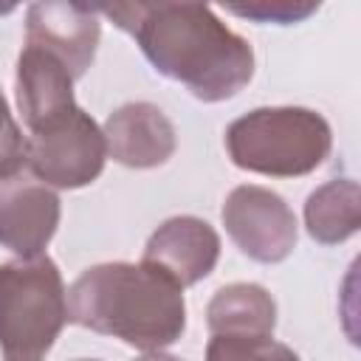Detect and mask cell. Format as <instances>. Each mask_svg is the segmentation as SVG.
Masks as SVG:
<instances>
[{"label": "cell", "mask_w": 361, "mask_h": 361, "mask_svg": "<svg viewBox=\"0 0 361 361\" xmlns=\"http://www.w3.org/2000/svg\"><path fill=\"white\" fill-rule=\"evenodd\" d=\"M220 259L217 231L192 214L164 220L147 240L141 262L158 268L178 288H189L206 279Z\"/></svg>", "instance_id": "9c48e42d"}, {"label": "cell", "mask_w": 361, "mask_h": 361, "mask_svg": "<svg viewBox=\"0 0 361 361\" xmlns=\"http://www.w3.org/2000/svg\"><path fill=\"white\" fill-rule=\"evenodd\" d=\"M307 234L322 245H336L353 237L361 226V189L353 178L327 180L307 195L305 203Z\"/></svg>", "instance_id": "4fadbf2b"}, {"label": "cell", "mask_w": 361, "mask_h": 361, "mask_svg": "<svg viewBox=\"0 0 361 361\" xmlns=\"http://www.w3.org/2000/svg\"><path fill=\"white\" fill-rule=\"evenodd\" d=\"M59 197L31 172L0 178V245L23 259L39 257L59 226Z\"/></svg>", "instance_id": "52a82bcc"}, {"label": "cell", "mask_w": 361, "mask_h": 361, "mask_svg": "<svg viewBox=\"0 0 361 361\" xmlns=\"http://www.w3.org/2000/svg\"><path fill=\"white\" fill-rule=\"evenodd\" d=\"M330 124L307 107H257L226 130V149L234 166L271 178L313 172L330 155Z\"/></svg>", "instance_id": "3957f363"}, {"label": "cell", "mask_w": 361, "mask_h": 361, "mask_svg": "<svg viewBox=\"0 0 361 361\" xmlns=\"http://www.w3.org/2000/svg\"><path fill=\"white\" fill-rule=\"evenodd\" d=\"M107 155L121 166H161L175 152V127L166 113L149 102H130L113 110L104 121Z\"/></svg>", "instance_id": "30bf717a"}, {"label": "cell", "mask_w": 361, "mask_h": 361, "mask_svg": "<svg viewBox=\"0 0 361 361\" xmlns=\"http://www.w3.org/2000/svg\"><path fill=\"white\" fill-rule=\"evenodd\" d=\"M133 34L149 65L180 82L200 102H223L254 76V51L203 3L96 6Z\"/></svg>", "instance_id": "6da1fadb"}, {"label": "cell", "mask_w": 361, "mask_h": 361, "mask_svg": "<svg viewBox=\"0 0 361 361\" xmlns=\"http://www.w3.org/2000/svg\"><path fill=\"white\" fill-rule=\"evenodd\" d=\"M25 166V135L17 127L8 102L0 90V178H11Z\"/></svg>", "instance_id": "9a60e30c"}, {"label": "cell", "mask_w": 361, "mask_h": 361, "mask_svg": "<svg viewBox=\"0 0 361 361\" xmlns=\"http://www.w3.org/2000/svg\"><path fill=\"white\" fill-rule=\"evenodd\" d=\"M17 104L31 133L76 107L73 76L48 51L25 45L17 59Z\"/></svg>", "instance_id": "8fae6325"}, {"label": "cell", "mask_w": 361, "mask_h": 361, "mask_svg": "<svg viewBox=\"0 0 361 361\" xmlns=\"http://www.w3.org/2000/svg\"><path fill=\"white\" fill-rule=\"evenodd\" d=\"M206 361H299V355L271 336H212Z\"/></svg>", "instance_id": "5bb4252c"}, {"label": "cell", "mask_w": 361, "mask_h": 361, "mask_svg": "<svg viewBox=\"0 0 361 361\" xmlns=\"http://www.w3.org/2000/svg\"><path fill=\"white\" fill-rule=\"evenodd\" d=\"M68 322V293L56 262L45 254L0 262V353L3 361H45Z\"/></svg>", "instance_id": "277c9868"}, {"label": "cell", "mask_w": 361, "mask_h": 361, "mask_svg": "<svg viewBox=\"0 0 361 361\" xmlns=\"http://www.w3.org/2000/svg\"><path fill=\"white\" fill-rule=\"evenodd\" d=\"M319 6L316 3H288V0H274V3H248V6H228V11L240 17H251L259 23H299L307 14H313Z\"/></svg>", "instance_id": "2e32d148"}, {"label": "cell", "mask_w": 361, "mask_h": 361, "mask_svg": "<svg viewBox=\"0 0 361 361\" xmlns=\"http://www.w3.org/2000/svg\"><path fill=\"white\" fill-rule=\"evenodd\" d=\"M99 34L102 23L96 6L31 3L25 11V45H37L56 56L73 79L90 68Z\"/></svg>", "instance_id": "ba28073f"}, {"label": "cell", "mask_w": 361, "mask_h": 361, "mask_svg": "<svg viewBox=\"0 0 361 361\" xmlns=\"http://www.w3.org/2000/svg\"><path fill=\"white\" fill-rule=\"evenodd\" d=\"M79 361H96V358H79Z\"/></svg>", "instance_id": "ac0fdd59"}, {"label": "cell", "mask_w": 361, "mask_h": 361, "mask_svg": "<svg viewBox=\"0 0 361 361\" xmlns=\"http://www.w3.org/2000/svg\"><path fill=\"white\" fill-rule=\"evenodd\" d=\"M206 324L212 336H271L276 327L274 296L254 282L226 285L212 296Z\"/></svg>", "instance_id": "7c38bea8"}, {"label": "cell", "mask_w": 361, "mask_h": 361, "mask_svg": "<svg viewBox=\"0 0 361 361\" xmlns=\"http://www.w3.org/2000/svg\"><path fill=\"white\" fill-rule=\"evenodd\" d=\"M135 361H180V358H175V355H166V353L155 350V353H147V355H141V358H135Z\"/></svg>", "instance_id": "e0dca14e"}, {"label": "cell", "mask_w": 361, "mask_h": 361, "mask_svg": "<svg viewBox=\"0 0 361 361\" xmlns=\"http://www.w3.org/2000/svg\"><path fill=\"white\" fill-rule=\"evenodd\" d=\"M107 161L99 124L79 104L59 118L31 130L25 138L28 172L51 189H79L93 183Z\"/></svg>", "instance_id": "5b68a950"}, {"label": "cell", "mask_w": 361, "mask_h": 361, "mask_svg": "<svg viewBox=\"0 0 361 361\" xmlns=\"http://www.w3.org/2000/svg\"><path fill=\"white\" fill-rule=\"evenodd\" d=\"M223 226L237 248L257 262H282L296 245V214L265 186H237L223 203Z\"/></svg>", "instance_id": "8992f818"}, {"label": "cell", "mask_w": 361, "mask_h": 361, "mask_svg": "<svg viewBox=\"0 0 361 361\" xmlns=\"http://www.w3.org/2000/svg\"><path fill=\"white\" fill-rule=\"evenodd\" d=\"M68 319L93 333L155 353L186 330L183 288L147 262H102L68 290Z\"/></svg>", "instance_id": "7a4b0ae2"}]
</instances>
